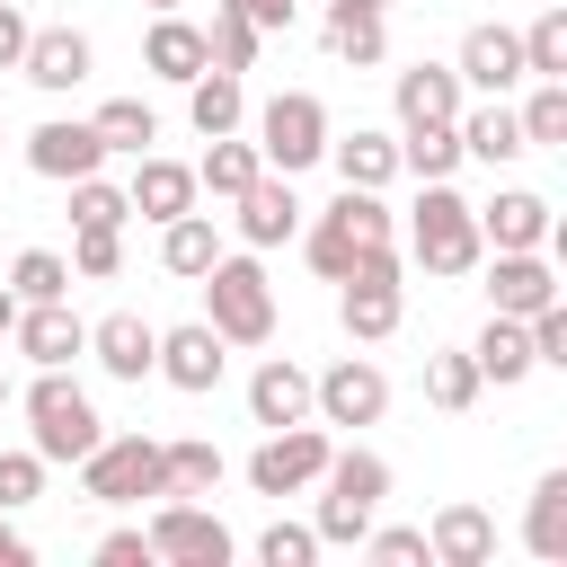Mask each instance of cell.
Listing matches in <instances>:
<instances>
[{"label": "cell", "instance_id": "cell-47", "mask_svg": "<svg viewBox=\"0 0 567 567\" xmlns=\"http://www.w3.org/2000/svg\"><path fill=\"white\" fill-rule=\"evenodd\" d=\"M230 9H239V18H248V27H257V35H284V27H292V9H301V0H230Z\"/></svg>", "mask_w": 567, "mask_h": 567}, {"label": "cell", "instance_id": "cell-4", "mask_svg": "<svg viewBox=\"0 0 567 567\" xmlns=\"http://www.w3.org/2000/svg\"><path fill=\"white\" fill-rule=\"evenodd\" d=\"M97 408H89V390L71 381V372H35V390H27V443L44 452V470L53 461H89L97 452Z\"/></svg>", "mask_w": 567, "mask_h": 567}, {"label": "cell", "instance_id": "cell-50", "mask_svg": "<svg viewBox=\"0 0 567 567\" xmlns=\"http://www.w3.org/2000/svg\"><path fill=\"white\" fill-rule=\"evenodd\" d=\"M9 328H18V292L0 284V346H9Z\"/></svg>", "mask_w": 567, "mask_h": 567}, {"label": "cell", "instance_id": "cell-23", "mask_svg": "<svg viewBox=\"0 0 567 567\" xmlns=\"http://www.w3.org/2000/svg\"><path fill=\"white\" fill-rule=\"evenodd\" d=\"M452 133H461V159H487V168H505V159H523V151H532L505 97H478V106H461V115H452Z\"/></svg>", "mask_w": 567, "mask_h": 567}, {"label": "cell", "instance_id": "cell-34", "mask_svg": "<svg viewBox=\"0 0 567 567\" xmlns=\"http://www.w3.org/2000/svg\"><path fill=\"white\" fill-rule=\"evenodd\" d=\"M399 168L425 186V177H452L461 168V133L452 124H399Z\"/></svg>", "mask_w": 567, "mask_h": 567}, {"label": "cell", "instance_id": "cell-12", "mask_svg": "<svg viewBox=\"0 0 567 567\" xmlns=\"http://www.w3.org/2000/svg\"><path fill=\"white\" fill-rule=\"evenodd\" d=\"M230 204H239V213H230V230H239L248 248H284V239H301V195H292V177L257 168Z\"/></svg>", "mask_w": 567, "mask_h": 567}, {"label": "cell", "instance_id": "cell-2", "mask_svg": "<svg viewBox=\"0 0 567 567\" xmlns=\"http://www.w3.org/2000/svg\"><path fill=\"white\" fill-rule=\"evenodd\" d=\"M408 257H416L425 275H478L487 239H478V213L461 204V186H452V177H425V186H416V213H408Z\"/></svg>", "mask_w": 567, "mask_h": 567}, {"label": "cell", "instance_id": "cell-30", "mask_svg": "<svg viewBox=\"0 0 567 567\" xmlns=\"http://www.w3.org/2000/svg\"><path fill=\"white\" fill-rule=\"evenodd\" d=\"M186 124L213 142V133H239L248 124V89H239V71H195L186 80Z\"/></svg>", "mask_w": 567, "mask_h": 567}, {"label": "cell", "instance_id": "cell-37", "mask_svg": "<svg viewBox=\"0 0 567 567\" xmlns=\"http://www.w3.org/2000/svg\"><path fill=\"white\" fill-rule=\"evenodd\" d=\"M523 71L532 80H567V0H540V18L523 27Z\"/></svg>", "mask_w": 567, "mask_h": 567}, {"label": "cell", "instance_id": "cell-40", "mask_svg": "<svg viewBox=\"0 0 567 567\" xmlns=\"http://www.w3.org/2000/svg\"><path fill=\"white\" fill-rule=\"evenodd\" d=\"M514 124H523L532 151H558L567 142V80H532V97L514 106Z\"/></svg>", "mask_w": 567, "mask_h": 567}, {"label": "cell", "instance_id": "cell-49", "mask_svg": "<svg viewBox=\"0 0 567 567\" xmlns=\"http://www.w3.org/2000/svg\"><path fill=\"white\" fill-rule=\"evenodd\" d=\"M0 567H27V532H18L9 514H0Z\"/></svg>", "mask_w": 567, "mask_h": 567}, {"label": "cell", "instance_id": "cell-1", "mask_svg": "<svg viewBox=\"0 0 567 567\" xmlns=\"http://www.w3.org/2000/svg\"><path fill=\"white\" fill-rule=\"evenodd\" d=\"M319 514H310V532H319V549H363V532H372V514L390 505V461L381 452H328V470H319Z\"/></svg>", "mask_w": 567, "mask_h": 567}, {"label": "cell", "instance_id": "cell-5", "mask_svg": "<svg viewBox=\"0 0 567 567\" xmlns=\"http://www.w3.org/2000/svg\"><path fill=\"white\" fill-rule=\"evenodd\" d=\"M80 496H89V505H142V496H168L159 443H151V434H97V452L80 461Z\"/></svg>", "mask_w": 567, "mask_h": 567}, {"label": "cell", "instance_id": "cell-39", "mask_svg": "<svg viewBox=\"0 0 567 567\" xmlns=\"http://www.w3.org/2000/svg\"><path fill=\"white\" fill-rule=\"evenodd\" d=\"M257 27L230 9V0H213V27H204V53H213V71H257Z\"/></svg>", "mask_w": 567, "mask_h": 567}, {"label": "cell", "instance_id": "cell-41", "mask_svg": "<svg viewBox=\"0 0 567 567\" xmlns=\"http://www.w3.org/2000/svg\"><path fill=\"white\" fill-rule=\"evenodd\" d=\"M115 266H124V230H106V221H80V230H71V275H80V284H106Z\"/></svg>", "mask_w": 567, "mask_h": 567}, {"label": "cell", "instance_id": "cell-19", "mask_svg": "<svg viewBox=\"0 0 567 567\" xmlns=\"http://www.w3.org/2000/svg\"><path fill=\"white\" fill-rule=\"evenodd\" d=\"M390 106H399V124H452V115L470 106V89H461L452 62H408V71L390 80Z\"/></svg>", "mask_w": 567, "mask_h": 567}, {"label": "cell", "instance_id": "cell-10", "mask_svg": "<svg viewBox=\"0 0 567 567\" xmlns=\"http://www.w3.org/2000/svg\"><path fill=\"white\" fill-rule=\"evenodd\" d=\"M9 346H18L35 372H71V363L89 354V319H80L71 301H18V328H9Z\"/></svg>", "mask_w": 567, "mask_h": 567}, {"label": "cell", "instance_id": "cell-29", "mask_svg": "<svg viewBox=\"0 0 567 567\" xmlns=\"http://www.w3.org/2000/svg\"><path fill=\"white\" fill-rule=\"evenodd\" d=\"M328 159H337V186H390L399 177V133H372V124L328 133Z\"/></svg>", "mask_w": 567, "mask_h": 567}, {"label": "cell", "instance_id": "cell-22", "mask_svg": "<svg viewBox=\"0 0 567 567\" xmlns=\"http://www.w3.org/2000/svg\"><path fill=\"white\" fill-rule=\"evenodd\" d=\"M248 416L275 434V425H301L310 416V372L292 363V354H266L257 372H248Z\"/></svg>", "mask_w": 567, "mask_h": 567}, {"label": "cell", "instance_id": "cell-35", "mask_svg": "<svg viewBox=\"0 0 567 567\" xmlns=\"http://www.w3.org/2000/svg\"><path fill=\"white\" fill-rule=\"evenodd\" d=\"M478 363H470V346H443V354H425V399L443 408V416H461V408H478Z\"/></svg>", "mask_w": 567, "mask_h": 567}, {"label": "cell", "instance_id": "cell-38", "mask_svg": "<svg viewBox=\"0 0 567 567\" xmlns=\"http://www.w3.org/2000/svg\"><path fill=\"white\" fill-rule=\"evenodd\" d=\"M71 257L62 248H18V266H9V292L18 301H71Z\"/></svg>", "mask_w": 567, "mask_h": 567}, {"label": "cell", "instance_id": "cell-18", "mask_svg": "<svg viewBox=\"0 0 567 567\" xmlns=\"http://www.w3.org/2000/svg\"><path fill=\"white\" fill-rule=\"evenodd\" d=\"M89 62H97V44H89L80 27H35V35H27V53H18V71H27L44 97L80 89V80H89Z\"/></svg>", "mask_w": 567, "mask_h": 567}, {"label": "cell", "instance_id": "cell-33", "mask_svg": "<svg viewBox=\"0 0 567 567\" xmlns=\"http://www.w3.org/2000/svg\"><path fill=\"white\" fill-rule=\"evenodd\" d=\"M89 124H97V142H106V159H115V151H124V159H142V151L159 142V115H151L142 97H106V106H97Z\"/></svg>", "mask_w": 567, "mask_h": 567}, {"label": "cell", "instance_id": "cell-14", "mask_svg": "<svg viewBox=\"0 0 567 567\" xmlns=\"http://www.w3.org/2000/svg\"><path fill=\"white\" fill-rule=\"evenodd\" d=\"M221 363H230V346L204 328V319H186V328H159V381L168 390H186V399H204V390H221Z\"/></svg>", "mask_w": 567, "mask_h": 567}, {"label": "cell", "instance_id": "cell-36", "mask_svg": "<svg viewBox=\"0 0 567 567\" xmlns=\"http://www.w3.org/2000/svg\"><path fill=\"white\" fill-rule=\"evenodd\" d=\"M159 470H168V496H213L230 461H221L204 434H186V443H159Z\"/></svg>", "mask_w": 567, "mask_h": 567}, {"label": "cell", "instance_id": "cell-48", "mask_svg": "<svg viewBox=\"0 0 567 567\" xmlns=\"http://www.w3.org/2000/svg\"><path fill=\"white\" fill-rule=\"evenodd\" d=\"M27 35H35V27H27V18H18V9L0 0V71H18V53H27Z\"/></svg>", "mask_w": 567, "mask_h": 567}, {"label": "cell", "instance_id": "cell-20", "mask_svg": "<svg viewBox=\"0 0 567 567\" xmlns=\"http://www.w3.org/2000/svg\"><path fill=\"white\" fill-rule=\"evenodd\" d=\"M487 301H496L505 319H532L540 301H558V266H549L540 248H496V266H487Z\"/></svg>", "mask_w": 567, "mask_h": 567}, {"label": "cell", "instance_id": "cell-15", "mask_svg": "<svg viewBox=\"0 0 567 567\" xmlns=\"http://www.w3.org/2000/svg\"><path fill=\"white\" fill-rule=\"evenodd\" d=\"M337 319H346L354 346H381V337H399V319H408V284H399V275H346V284H337Z\"/></svg>", "mask_w": 567, "mask_h": 567}, {"label": "cell", "instance_id": "cell-16", "mask_svg": "<svg viewBox=\"0 0 567 567\" xmlns=\"http://www.w3.org/2000/svg\"><path fill=\"white\" fill-rule=\"evenodd\" d=\"M89 363H97L106 381H151V363H159V328H151L142 310H106V319L89 328Z\"/></svg>", "mask_w": 567, "mask_h": 567}, {"label": "cell", "instance_id": "cell-26", "mask_svg": "<svg viewBox=\"0 0 567 567\" xmlns=\"http://www.w3.org/2000/svg\"><path fill=\"white\" fill-rule=\"evenodd\" d=\"M470 363H478V381H496V390H514V381H532V372H540V363H532L523 319H505V310H487V328L470 337Z\"/></svg>", "mask_w": 567, "mask_h": 567}, {"label": "cell", "instance_id": "cell-53", "mask_svg": "<svg viewBox=\"0 0 567 567\" xmlns=\"http://www.w3.org/2000/svg\"><path fill=\"white\" fill-rule=\"evenodd\" d=\"M151 9H177V0H151Z\"/></svg>", "mask_w": 567, "mask_h": 567}, {"label": "cell", "instance_id": "cell-25", "mask_svg": "<svg viewBox=\"0 0 567 567\" xmlns=\"http://www.w3.org/2000/svg\"><path fill=\"white\" fill-rule=\"evenodd\" d=\"M142 71H159V80H195V71H213V53H204V27H186L177 9H159L151 18V35H142Z\"/></svg>", "mask_w": 567, "mask_h": 567}, {"label": "cell", "instance_id": "cell-46", "mask_svg": "<svg viewBox=\"0 0 567 567\" xmlns=\"http://www.w3.org/2000/svg\"><path fill=\"white\" fill-rule=\"evenodd\" d=\"M97 567H159V558H151V532H133V523L106 532V540H97Z\"/></svg>", "mask_w": 567, "mask_h": 567}, {"label": "cell", "instance_id": "cell-8", "mask_svg": "<svg viewBox=\"0 0 567 567\" xmlns=\"http://www.w3.org/2000/svg\"><path fill=\"white\" fill-rule=\"evenodd\" d=\"M142 532H151V558H159V567H230V549H239V540L221 532V514H204L195 496H168Z\"/></svg>", "mask_w": 567, "mask_h": 567}, {"label": "cell", "instance_id": "cell-45", "mask_svg": "<svg viewBox=\"0 0 567 567\" xmlns=\"http://www.w3.org/2000/svg\"><path fill=\"white\" fill-rule=\"evenodd\" d=\"M363 558H381V567H416V558H425V532H408V523L381 532V523H372V532H363ZM425 567H434V558H425Z\"/></svg>", "mask_w": 567, "mask_h": 567}, {"label": "cell", "instance_id": "cell-42", "mask_svg": "<svg viewBox=\"0 0 567 567\" xmlns=\"http://www.w3.org/2000/svg\"><path fill=\"white\" fill-rule=\"evenodd\" d=\"M80 221H106V230H124V221H133L124 186H106L97 168H89V177H71V230H80Z\"/></svg>", "mask_w": 567, "mask_h": 567}, {"label": "cell", "instance_id": "cell-44", "mask_svg": "<svg viewBox=\"0 0 567 567\" xmlns=\"http://www.w3.org/2000/svg\"><path fill=\"white\" fill-rule=\"evenodd\" d=\"M44 496V452L27 443V452H0V514H18V505H35Z\"/></svg>", "mask_w": 567, "mask_h": 567}, {"label": "cell", "instance_id": "cell-21", "mask_svg": "<svg viewBox=\"0 0 567 567\" xmlns=\"http://www.w3.org/2000/svg\"><path fill=\"white\" fill-rule=\"evenodd\" d=\"M124 204H133L142 221H177V213H195V168H186V159L142 151V159H133V177H124Z\"/></svg>", "mask_w": 567, "mask_h": 567}, {"label": "cell", "instance_id": "cell-11", "mask_svg": "<svg viewBox=\"0 0 567 567\" xmlns=\"http://www.w3.org/2000/svg\"><path fill=\"white\" fill-rule=\"evenodd\" d=\"M452 71H461V89H478V97H514L532 71H523V35L514 27H470L461 35V53H452Z\"/></svg>", "mask_w": 567, "mask_h": 567}, {"label": "cell", "instance_id": "cell-27", "mask_svg": "<svg viewBox=\"0 0 567 567\" xmlns=\"http://www.w3.org/2000/svg\"><path fill=\"white\" fill-rule=\"evenodd\" d=\"M523 549L540 567H567V470H540L532 478V505H523Z\"/></svg>", "mask_w": 567, "mask_h": 567}, {"label": "cell", "instance_id": "cell-3", "mask_svg": "<svg viewBox=\"0 0 567 567\" xmlns=\"http://www.w3.org/2000/svg\"><path fill=\"white\" fill-rule=\"evenodd\" d=\"M195 284H204V328L221 346H266L275 337V284H266L257 257H213Z\"/></svg>", "mask_w": 567, "mask_h": 567}, {"label": "cell", "instance_id": "cell-28", "mask_svg": "<svg viewBox=\"0 0 567 567\" xmlns=\"http://www.w3.org/2000/svg\"><path fill=\"white\" fill-rule=\"evenodd\" d=\"M328 53H337L346 71L390 62V18H381V9H354V0H328Z\"/></svg>", "mask_w": 567, "mask_h": 567}, {"label": "cell", "instance_id": "cell-51", "mask_svg": "<svg viewBox=\"0 0 567 567\" xmlns=\"http://www.w3.org/2000/svg\"><path fill=\"white\" fill-rule=\"evenodd\" d=\"M354 9H381V18H390V9H399V0H354Z\"/></svg>", "mask_w": 567, "mask_h": 567}, {"label": "cell", "instance_id": "cell-32", "mask_svg": "<svg viewBox=\"0 0 567 567\" xmlns=\"http://www.w3.org/2000/svg\"><path fill=\"white\" fill-rule=\"evenodd\" d=\"M257 168H266V159H257V142H239V133H213V151L195 159V195H221V204H230V195H239Z\"/></svg>", "mask_w": 567, "mask_h": 567}, {"label": "cell", "instance_id": "cell-31", "mask_svg": "<svg viewBox=\"0 0 567 567\" xmlns=\"http://www.w3.org/2000/svg\"><path fill=\"white\" fill-rule=\"evenodd\" d=\"M213 257H221L213 213H177V221H159V266H168V275H186V284H195Z\"/></svg>", "mask_w": 567, "mask_h": 567}, {"label": "cell", "instance_id": "cell-13", "mask_svg": "<svg viewBox=\"0 0 567 567\" xmlns=\"http://www.w3.org/2000/svg\"><path fill=\"white\" fill-rule=\"evenodd\" d=\"M478 213V239L487 248H549L558 239V213H549V195H532V186H496L487 204H470Z\"/></svg>", "mask_w": 567, "mask_h": 567}, {"label": "cell", "instance_id": "cell-24", "mask_svg": "<svg viewBox=\"0 0 567 567\" xmlns=\"http://www.w3.org/2000/svg\"><path fill=\"white\" fill-rule=\"evenodd\" d=\"M425 558H434V567H487V558H496V523H487L478 505H443V514L425 523Z\"/></svg>", "mask_w": 567, "mask_h": 567}, {"label": "cell", "instance_id": "cell-7", "mask_svg": "<svg viewBox=\"0 0 567 567\" xmlns=\"http://www.w3.org/2000/svg\"><path fill=\"white\" fill-rule=\"evenodd\" d=\"M328 452H337L328 425H310V416H301V425H275V434L248 452V487H257V496H301V487H319Z\"/></svg>", "mask_w": 567, "mask_h": 567}, {"label": "cell", "instance_id": "cell-52", "mask_svg": "<svg viewBox=\"0 0 567 567\" xmlns=\"http://www.w3.org/2000/svg\"><path fill=\"white\" fill-rule=\"evenodd\" d=\"M0 408H9V372H0Z\"/></svg>", "mask_w": 567, "mask_h": 567}, {"label": "cell", "instance_id": "cell-6", "mask_svg": "<svg viewBox=\"0 0 567 567\" xmlns=\"http://www.w3.org/2000/svg\"><path fill=\"white\" fill-rule=\"evenodd\" d=\"M257 159H266L275 177H301L310 159H328V106H319L310 89L266 97V106H257Z\"/></svg>", "mask_w": 567, "mask_h": 567}, {"label": "cell", "instance_id": "cell-17", "mask_svg": "<svg viewBox=\"0 0 567 567\" xmlns=\"http://www.w3.org/2000/svg\"><path fill=\"white\" fill-rule=\"evenodd\" d=\"M27 168H35V177H53V186H71V177L106 168V142H97V124L53 115V124H35V133H27Z\"/></svg>", "mask_w": 567, "mask_h": 567}, {"label": "cell", "instance_id": "cell-43", "mask_svg": "<svg viewBox=\"0 0 567 567\" xmlns=\"http://www.w3.org/2000/svg\"><path fill=\"white\" fill-rule=\"evenodd\" d=\"M257 558H266V567H310V558H319V532H310V523H284V514H275V523L257 532Z\"/></svg>", "mask_w": 567, "mask_h": 567}, {"label": "cell", "instance_id": "cell-9", "mask_svg": "<svg viewBox=\"0 0 567 567\" xmlns=\"http://www.w3.org/2000/svg\"><path fill=\"white\" fill-rule=\"evenodd\" d=\"M381 408H390V381H381L372 354H337L328 372H310V416L319 425H381Z\"/></svg>", "mask_w": 567, "mask_h": 567}]
</instances>
